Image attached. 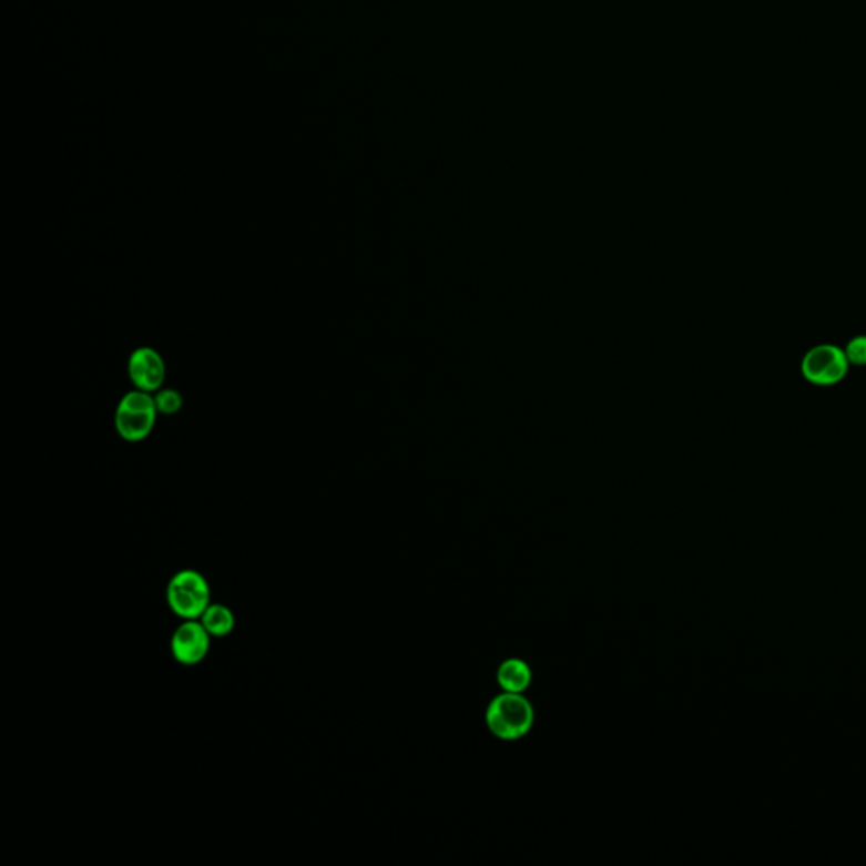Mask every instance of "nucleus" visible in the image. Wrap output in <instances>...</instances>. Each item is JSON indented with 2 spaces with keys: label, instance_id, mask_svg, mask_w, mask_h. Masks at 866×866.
I'll return each mask as SVG.
<instances>
[{
  "label": "nucleus",
  "instance_id": "1",
  "mask_svg": "<svg viewBox=\"0 0 866 866\" xmlns=\"http://www.w3.org/2000/svg\"><path fill=\"white\" fill-rule=\"evenodd\" d=\"M536 713L527 699L514 692H503L489 704L486 724L501 740H517L533 726Z\"/></svg>",
  "mask_w": 866,
  "mask_h": 866
},
{
  "label": "nucleus",
  "instance_id": "2",
  "mask_svg": "<svg viewBox=\"0 0 866 866\" xmlns=\"http://www.w3.org/2000/svg\"><path fill=\"white\" fill-rule=\"evenodd\" d=\"M156 401L151 393L134 389L122 396L115 410V430L125 442H141L156 425Z\"/></svg>",
  "mask_w": 866,
  "mask_h": 866
},
{
  "label": "nucleus",
  "instance_id": "3",
  "mask_svg": "<svg viewBox=\"0 0 866 866\" xmlns=\"http://www.w3.org/2000/svg\"><path fill=\"white\" fill-rule=\"evenodd\" d=\"M211 601V589L204 575L195 571H182L169 585V604L173 613L185 620L202 617Z\"/></svg>",
  "mask_w": 866,
  "mask_h": 866
},
{
  "label": "nucleus",
  "instance_id": "4",
  "mask_svg": "<svg viewBox=\"0 0 866 866\" xmlns=\"http://www.w3.org/2000/svg\"><path fill=\"white\" fill-rule=\"evenodd\" d=\"M849 360L845 349L835 344H821L807 350L801 364L804 378L814 386H835L848 375Z\"/></svg>",
  "mask_w": 866,
  "mask_h": 866
},
{
  "label": "nucleus",
  "instance_id": "5",
  "mask_svg": "<svg viewBox=\"0 0 866 866\" xmlns=\"http://www.w3.org/2000/svg\"><path fill=\"white\" fill-rule=\"evenodd\" d=\"M208 649H211V633L205 630L202 621H185L173 633V656L183 665H196L202 662Z\"/></svg>",
  "mask_w": 866,
  "mask_h": 866
},
{
  "label": "nucleus",
  "instance_id": "6",
  "mask_svg": "<svg viewBox=\"0 0 866 866\" xmlns=\"http://www.w3.org/2000/svg\"><path fill=\"white\" fill-rule=\"evenodd\" d=\"M128 373L136 389L157 393L163 388L166 366H164L163 357L156 350L151 347H140L129 357Z\"/></svg>",
  "mask_w": 866,
  "mask_h": 866
},
{
  "label": "nucleus",
  "instance_id": "7",
  "mask_svg": "<svg viewBox=\"0 0 866 866\" xmlns=\"http://www.w3.org/2000/svg\"><path fill=\"white\" fill-rule=\"evenodd\" d=\"M531 672L523 660L510 659L498 669V684L505 692L521 694L530 685Z\"/></svg>",
  "mask_w": 866,
  "mask_h": 866
},
{
  "label": "nucleus",
  "instance_id": "8",
  "mask_svg": "<svg viewBox=\"0 0 866 866\" xmlns=\"http://www.w3.org/2000/svg\"><path fill=\"white\" fill-rule=\"evenodd\" d=\"M205 630L211 636H227L234 630V614L222 604H208L205 613L200 617Z\"/></svg>",
  "mask_w": 866,
  "mask_h": 866
},
{
  "label": "nucleus",
  "instance_id": "9",
  "mask_svg": "<svg viewBox=\"0 0 866 866\" xmlns=\"http://www.w3.org/2000/svg\"><path fill=\"white\" fill-rule=\"evenodd\" d=\"M154 401H156L157 411L166 417L179 414L183 407V396L176 389H160L154 396Z\"/></svg>",
  "mask_w": 866,
  "mask_h": 866
},
{
  "label": "nucleus",
  "instance_id": "10",
  "mask_svg": "<svg viewBox=\"0 0 866 866\" xmlns=\"http://www.w3.org/2000/svg\"><path fill=\"white\" fill-rule=\"evenodd\" d=\"M845 354L853 366H866V336H858L849 340Z\"/></svg>",
  "mask_w": 866,
  "mask_h": 866
}]
</instances>
